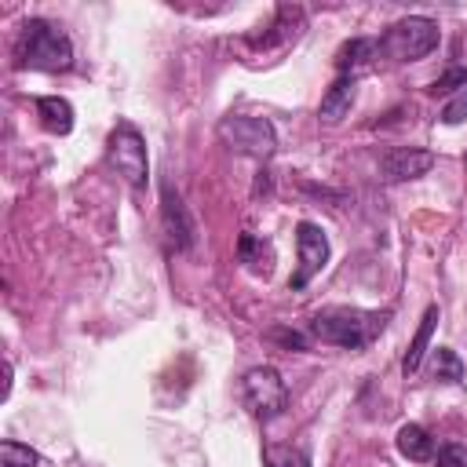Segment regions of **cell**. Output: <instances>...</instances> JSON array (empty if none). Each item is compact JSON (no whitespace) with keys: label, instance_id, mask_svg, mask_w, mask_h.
<instances>
[{"label":"cell","instance_id":"obj_16","mask_svg":"<svg viewBox=\"0 0 467 467\" xmlns=\"http://www.w3.org/2000/svg\"><path fill=\"white\" fill-rule=\"evenodd\" d=\"M237 255H241V263H244L252 274H270L274 248H270L263 237H255V234H241V241H237Z\"/></svg>","mask_w":467,"mask_h":467},{"label":"cell","instance_id":"obj_12","mask_svg":"<svg viewBox=\"0 0 467 467\" xmlns=\"http://www.w3.org/2000/svg\"><path fill=\"white\" fill-rule=\"evenodd\" d=\"M376 51H379V40H368V36L347 40V44L336 51V69H339V77H354V69L368 66V62L376 58Z\"/></svg>","mask_w":467,"mask_h":467},{"label":"cell","instance_id":"obj_4","mask_svg":"<svg viewBox=\"0 0 467 467\" xmlns=\"http://www.w3.org/2000/svg\"><path fill=\"white\" fill-rule=\"evenodd\" d=\"M241 401L255 420H277L288 409V387L281 379L277 368L270 365H255L241 376Z\"/></svg>","mask_w":467,"mask_h":467},{"label":"cell","instance_id":"obj_11","mask_svg":"<svg viewBox=\"0 0 467 467\" xmlns=\"http://www.w3.org/2000/svg\"><path fill=\"white\" fill-rule=\"evenodd\" d=\"M354 95H358V80L354 77H336L328 84V91L321 95V106H317V117L328 120V124H339L350 106H354Z\"/></svg>","mask_w":467,"mask_h":467},{"label":"cell","instance_id":"obj_13","mask_svg":"<svg viewBox=\"0 0 467 467\" xmlns=\"http://www.w3.org/2000/svg\"><path fill=\"white\" fill-rule=\"evenodd\" d=\"M36 117L51 135H69L73 131V106L62 95H44L36 99Z\"/></svg>","mask_w":467,"mask_h":467},{"label":"cell","instance_id":"obj_5","mask_svg":"<svg viewBox=\"0 0 467 467\" xmlns=\"http://www.w3.org/2000/svg\"><path fill=\"white\" fill-rule=\"evenodd\" d=\"M219 139L234 150V153H244V157H255V161H266L274 150H277V131L266 117H248V113H234V117H223L219 120Z\"/></svg>","mask_w":467,"mask_h":467},{"label":"cell","instance_id":"obj_20","mask_svg":"<svg viewBox=\"0 0 467 467\" xmlns=\"http://www.w3.org/2000/svg\"><path fill=\"white\" fill-rule=\"evenodd\" d=\"M463 88H467V69H463V66H452V69H445L427 91H431V95H460Z\"/></svg>","mask_w":467,"mask_h":467},{"label":"cell","instance_id":"obj_9","mask_svg":"<svg viewBox=\"0 0 467 467\" xmlns=\"http://www.w3.org/2000/svg\"><path fill=\"white\" fill-rule=\"evenodd\" d=\"M434 168V153L420 146H394L379 157V179L383 182H409Z\"/></svg>","mask_w":467,"mask_h":467},{"label":"cell","instance_id":"obj_7","mask_svg":"<svg viewBox=\"0 0 467 467\" xmlns=\"http://www.w3.org/2000/svg\"><path fill=\"white\" fill-rule=\"evenodd\" d=\"M161 230L175 252H193L197 244V223L190 215V204L171 182H161Z\"/></svg>","mask_w":467,"mask_h":467},{"label":"cell","instance_id":"obj_17","mask_svg":"<svg viewBox=\"0 0 467 467\" xmlns=\"http://www.w3.org/2000/svg\"><path fill=\"white\" fill-rule=\"evenodd\" d=\"M431 376H434V379H445V383H460V379H463V361H460V354L449 350V347H438V350H434V361H431Z\"/></svg>","mask_w":467,"mask_h":467},{"label":"cell","instance_id":"obj_21","mask_svg":"<svg viewBox=\"0 0 467 467\" xmlns=\"http://www.w3.org/2000/svg\"><path fill=\"white\" fill-rule=\"evenodd\" d=\"M460 120H467V88L460 95H452L441 109V124H460Z\"/></svg>","mask_w":467,"mask_h":467},{"label":"cell","instance_id":"obj_6","mask_svg":"<svg viewBox=\"0 0 467 467\" xmlns=\"http://www.w3.org/2000/svg\"><path fill=\"white\" fill-rule=\"evenodd\" d=\"M106 153H109V164L117 168V175H124L128 186L142 190L146 179H150V157H146V139L139 135L135 124H117L106 139Z\"/></svg>","mask_w":467,"mask_h":467},{"label":"cell","instance_id":"obj_24","mask_svg":"<svg viewBox=\"0 0 467 467\" xmlns=\"http://www.w3.org/2000/svg\"><path fill=\"white\" fill-rule=\"evenodd\" d=\"M252 193H255V197H259V193H270V171H266V168L255 175V186H252Z\"/></svg>","mask_w":467,"mask_h":467},{"label":"cell","instance_id":"obj_22","mask_svg":"<svg viewBox=\"0 0 467 467\" xmlns=\"http://www.w3.org/2000/svg\"><path fill=\"white\" fill-rule=\"evenodd\" d=\"M434 467H467V449L463 445H441Z\"/></svg>","mask_w":467,"mask_h":467},{"label":"cell","instance_id":"obj_8","mask_svg":"<svg viewBox=\"0 0 467 467\" xmlns=\"http://www.w3.org/2000/svg\"><path fill=\"white\" fill-rule=\"evenodd\" d=\"M296 248H299V266H296L288 285L299 292V288H306L325 270V263H328V237H325V230L317 223H299L296 226Z\"/></svg>","mask_w":467,"mask_h":467},{"label":"cell","instance_id":"obj_19","mask_svg":"<svg viewBox=\"0 0 467 467\" xmlns=\"http://www.w3.org/2000/svg\"><path fill=\"white\" fill-rule=\"evenodd\" d=\"M263 463L266 467H310V456L303 449H292V445H266Z\"/></svg>","mask_w":467,"mask_h":467},{"label":"cell","instance_id":"obj_3","mask_svg":"<svg viewBox=\"0 0 467 467\" xmlns=\"http://www.w3.org/2000/svg\"><path fill=\"white\" fill-rule=\"evenodd\" d=\"M438 47V22L427 15H409L398 18L394 26H387V33L379 36V51L390 55L394 62H416L423 55H431Z\"/></svg>","mask_w":467,"mask_h":467},{"label":"cell","instance_id":"obj_15","mask_svg":"<svg viewBox=\"0 0 467 467\" xmlns=\"http://www.w3.org/2000/svg\"><path fill=\"white\" fill-rule=\"evenodd\" d=\"M398 452L405 460H412V463H427L434 456V441H431V434L420 423H405L398 431Z\"/></svg>","mask_w":467,"mask_h":467},{"label":"cell","instance_id":"obj_10","mask_svg":"<svg viewBox=\"0 0 467 467\" xmlns=\"http://www.w3.org/2000/svg\"><path fill=\"white\" fill-rule=\"evenodd\" d=\"M303 26H306V15H303V7L299 4H281L277 7V15H274V22L259 33V36H248V47H281V44H288V40H296L299 33H303Z\"/></svg>","mask_w":467,"mask_h":467},{"label":"cell","instance_id":"obj_14","mask_svg":"<svg viewBox=\"0 0 467 467\" xmlns=\"http://www.w3.org/2000/svg\"><path fill=\"white\" fill-rule=\"evenodd\" d=\"M434 325H438V306H427L423 317H420V328H416V336H412V343H409V350H405V358H401V372H405V376L420 372L423 354H427V347H431V332H434Z\"/></svg>","mask_w":467,"mask_h":467},{"label":"cell","instance_id":"obj_2","mask_svg":"<svg viewBox=\"0 0 467 467\" xmlns=\"http://www.w3.org/2000/svg\"><path fill=\"white\" fill-rule=\"evenodd\" d=\"M15 58L22 69L29 66V69H44V73H62L73 66V44L58 26H51L44 18H29L18 33Z\"/></svg>","mask_w":467,"mask_h":467},{"label":"cell","instance_id":"obj_18","mask_svg":"<svg viewBox=\"0 0 467 467\" xmlns=\"http://www.w3.org/2000/svg\"><path fill=\"white\" fill-rule=\"evenodd\" d=\"M0 467H40L36 449L22 445V441H0Z\"/></svg>","mask_w":467,"mask_h":467},{"label":"cell","instance_id":"obj_1","mask_svg":"<svg viewBox=\"0 0 467 467\" xmlns=\"http://www.w3.org/2000/svg\"><path fill=\"white\" fill-rule=\"evenodd\" d=\"M387 325V314L361 310V306H325L310 317V336L321 343L343 347V350H361L372 336H379Z\"/></svg>","mask_w":467,"mask_h":467},{"label":"cell","instance_id":"obj_23","mask_svg":"<svg viewBox=\"0 0 467 467\" xmlns=\"http://www.w3.org/2000/svg\"><path fill=\"white\" fill-rule=\"evenodd\" d=\"M266 336L277 339V343H285V347H292V350H306V336L296 332V328H270Z\"/></svg>","mask_w":467,"mask_h":467}]
</instances>
